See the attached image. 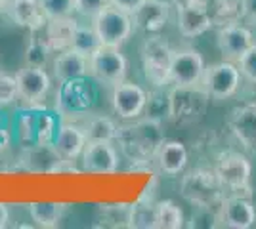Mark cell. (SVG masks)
Masks as SVG:
<instances>
[{
	"label": "cell",
	"instance_id": "cell-34",
	"mask_svg": "<svg viewBox=\"0 0 256 229\" xmlns=\"http://www.w3.org/2000/svg\"><path fill=\"white\" fill-rule=\"evenodd\" d=\"M100 222L106 228H128L130 205H104L100 208Z\"/></svg>",
	"mask_w": 256,
	"mask_h": 229
},
{
	"label": "cell",
	"instance_id": "cell-20",
	"mask_svg": "<svg viewBox=\"0 0 256 229\" xmlns=\"http://www.w3.org/2000/svg\"><path fill=\"white\" fill-rule=\"evenodd\" d=\"M88 75V55L78 54L76 50L69 48L64 52H58L52 59V78L62 82L84 78Z\"/></svg>",
	"mask_w": 256,
	"mask_h": 229
},
{
	"label": "cell",
	"instance_id": "cell-31",
	"mask_svg": "<svg viewBox=\"0 0 256 229\" xmlns=\"http://www.w3.org/2000/svg\"><path fill=\"white\" fill-rule=\"evenodd\" d=\"M157 229H182L186 228V214L174 201L164 199L155 203Z\"/></svg>",
	"mask_w": 256,
	"mask_h": 229
},
{
	"label": "cell",
	"instance_id": "cell-11",
	"mask_svg": "<svg viewBox=\"0 0 256 229\" xmlns=\"http://www.w3.org/2000/svg\"><path fill=\"white\" fill-rule=\"evenodd\" d=\"M18 90H20V101L25 107H40L44 99L48 98L52 90V75L42 67H22L18 73Z\"/></svg>",
	"mask_w": 256,
	"mask_h": 229
},
{
	"label": "cell",
	"instance_id": "cell-18",
	"mask_svg": "<svg viewBox=\"0 0 256 229\" xmlns=\"http://www.w3.org/2000/svg\"><path fill=\"white\" fill-rule=\"evenodd\" d=\"M86 143H88V138H86V132L80 126V122L62 119L58 134L52 142L56 151L60 153V157L69 163L80 161V155L84 151Z\"/></svg>",
	"mask_w": 256,
	"mask_h": 229
},
{
	"label": "cell",
	"instance_id": "cell-42",
	"mask_svg": "<svg viewBox=\"0 0 256 229\" xmlns=\"http://www.w3.org/2000/svg\"><path fill=\"white\" fill-rule=\"evenodd\" d=\"M10 220H12L10 207H8L6 203H2V201H0V229L8 228V226H10Z\"/></svg>",
	"mask_w": 256,
	"mask_h": 229
},
{
	"label": "cell",
	"instance_id": "cell-8",
	"mask_svg": "<svg viewBox=\"0 0 256 229\" xmlns=\"http://www.w3.org/2000/svg\"><path fill=\"white\" fill-rule=\"evenodd\" d=\"M243 82V75L235 61L222 59L218 63L206 65L201 78V88L208 94L210 99L224 101V99L234 98L239 92Z\"/></svg>",
	"mask_w": 256,
	"mask_h": 229
},
{
	"label": "cell",
	"instance_id": "cell-25",
	"mask_svg": "<svg viewBox=\"0 0 256 229\" xmlns=\"http://www.w3.org/2000/svg\"><path fill=\"white\" fill-rule=\"evenodd\" d=\"M27 212L36 228L54 229L58 228L67 212L65 203H56V201H34L27 205Z\"/></svg>",
	"mask_w": 256,
	"mask_h": 229
},
{
	"label": "cell",
	"instance_id": "cell-23",
	"mask_svg": "<svg viewBox=\"0 0 256 229\" xmlns=\"http://www.w3.org/2000/svg\"><path fill=\"white\" fill-rule=\"evenodd\" d=\"M188 161H190L188 147L178 140H164L155 155V164L159 166L160 172L168 178L184 174Z\"/></svg>",
	"mask_w": 256,
	"mask_h": 229
},
{
	"label": "cell",
	"instance_id": "cell-41",
	"mask_svg": "<svg viewBox=\"0 0 256 229\" xmlns=\"http://www.w3.org/2000/svg\"><path fill=\"white\" fill-rule=\"evenodd\" d=\"M241 11H243V19L256 25V0H241Z\"/></svg>",
	"mask_w": 256,
	"mask_h": 229
},
{
	"label": "cell",
	"instance_id": "cell-22",
	"mask_svg": "<svg viewBox=\"0 0 256 229\" xmlns=\"http://www.w3.org/2000/svg\"><path fill=\"white\" fill-rule=\"evenodd\" d=\"M170 19V6L146 0L138 10L132 13L134 31L144 34H159V31Z\"/></svg>",
	"mask_w": 256,
	"mask_h": 229
},
{
	"label": "cell",
	"instance_id": "cell-37",
	"mask_svg": "<svg viewBox=\"0 0 256 229\" xmlns=\"http://www.w3.org/2000/svg\"><path fill=\"white\" fill-rule=\"evenodd\" d=\"M109 4H111V0H75V11L76 15L92 21L98 13L104 8H107Z\"/></svg>",
	"mask_w": 256,
	"mask_h": 229
},
{
	"label": "cell",
	"instance_id": "cell-4",
	"mask_svg": "<svg viewBox=\"0 0 256 229\" xmlns=\"http://www.w3.org/2000/svg\"><path fill=\"white\" fill-rule=\"evenodd\" d=\"M174 48L160 34H148L142 42L140 57L144 76L151 86H170V63Z\"/></svg>",
	"mask_w": 256,
	"mask_h": 229
},
{
	"label": "cell",
	"instance_id": "cell-10",
	"mask_svg": "<svg viewBox=\"0 0 256 229\" xmlns=\"http://www.w3.org/2000/svg\"><path fill=\"white\" fill-rule=\"evenodd\" d=\"M148 103V90L132 82V80H122L111 88V107L118 120L128 122L144 117Z\"/></svg>",
	"mask_w": 256,
	"mask_h": 229
},
{
	"label": "cell",
	"instance_id": "cell-36",
	"mask_svg": "<svg viewBox=\"0 0 256 229\" xmlns=\"http://www.w3.org/2000/svg\"><path fill=\"white\" fill-rule=\"evenodd\" d=\"M44 15L48 19H62L75 15V0H40Z\"/></svg>",
	"mask_w": 256,
	"mask_h": 229
},
{
	"label": "cell",
	"instance_id": "cell-16",
	"mask_svg": "<svg viewBox=\"0 0 256 229\" xmlns=\"http://www.w3.org/2000/svg\"><path fill=\"white\" fill-rule=\"evenodd\" d=\"M16 163L20 170L56 174V172H62L65 161L60 157V153L56 151L52 143H36L31 147H23Z\"/></svg>",
	"mask_w": 256,
	"mask_h": 229
},
{
	"label": "cell",
	"instance_id": "cell-30",
	"mask_svg": "<svg viewBox=\"0 0 256 229\" xmlns=\"http://www.w3.org/2000/svg\"><path fill=\"white\" fill-rule=\"evenodd\" d=\"M52 54L54 52L46 42L42 31H31V38H29V44L25 48V65L46 69Z\"/></svg>",
	"mask_w": 256,
	"mask_h": 229
},
{
	"label": "cell",
	"instance_id": "cell-2",
	"mask_svg": "<svg viewBox=\"0 0 256 229\" xmlns=\"http://www.w3.org/2000/svg\"><path fill=\"white\" fill-rule=\"evenodd\" d=\"M98 101V82L92 76L62 82L56 94V113L64 120H80Z\"/></svg>",
	"mask_w": 256,
	"mask_h": 229
},
{
	"label": "cell",
	"instance_id": "cell-21",
	"mask_svg": "<svg viewBox=\"0 0 256 229\" xmlns=\"http://www.w3.org/2000/svg\"><path fill=\"white\" fill-rule=\"evenodd\" d=\"M6 13L18 27L29 31H42L48 23L40 0H10L6 6Z\"/></svg>",
	"mask_w": 256,
	"mask_h": 229
},
{
	"label": "cell",
	"instance_id": "cell-7",
	"mask_svg": "<svg viewBox=\"0 0 256 229\" xmlns=\"http://www.w3.org/2000/svg\"><path fill=\"white\" fill-rule=\"evenodd\" d=\"M128 61L120 48L100 46L96 52L88 55V75L96 80L98 84L115 86L118 82L126 80Z\"/></svg>",
	"mask_w": 256,
	"mask_h": 229
},
{
	"label": "cell",
	"instance_id": "cell-35",
	"mask_svg": "<svg viewBox=\"0 0 256 229\" xmlns=\"http://www.w3.org/2000/svg\"><path fill=\"white\" fill-rule=\"evenodd\" d=\"M18 101H20L18 78H16V75L0 69V109H6Z\"/></svg>",
	"mask_w": 256,
	"mask_h": 229
},
{
	"label": "cell",
	"instance_id": "cell-26",
	"mask_svg": "<svg viewBox=\"0 0 256 229\" xmlns=\"http://www.w3.org/2000/svg\"><path fill=\"white\" fill-rule=\"evenodd\" d=\"M80 126L84 128L88 142H115L118 124L115 119L107 115H92L88 113L80 119Z\"/></svg>",
	"mask_w": 256,
	"mask_h": 229
},
{
	"label": "cell",
	"instance_id": "cell-1",
	"mask_svg": "<svg viewBox=\"0 0 256 229\" xmlns=\"http://www.w3.org/2000/svg\"><path fill=\"white\" fill-rule=\"evenodd\" d=\"M164 140L166 138L162 130V122L144 115L136 120L118 124L115 145L118 147L120 157L136 168L155 161V155Z\"/></svg>",
	"mask_w": 256,
	"mask_h": 229
},
{
	"label": "cell",
	"instance_id": "cell-3",
	"mask_svg": "<svg viewBox=\"0 0 256 229\" xmlns=\"http://www.w3.org/2000/svg\"><path fill=\"white\" fill-rule=\"evenodd\" d=\"M180 195L195 208H218L226 197L214 168H193L184 172L180 182Z\"/></svg>",
	"mask_w": 256,
	"mask_h": 229
},
{
	"label": "cell",
	"instance_id": "cell-9",
	"mask_svg": "<svg viewBox=\"0 0 256 229\" xmlns=\"http://www.w3.org/2000/svg\"><path fill=\"white\" fill-rule=\"evenodd\" d=\"M92 25L100 36V42L111 48H122L134 33L132 15L111 4L92 19Z\"/></svg>",
	"mask_w": 256,
	"mask_h": 229
},
{
	"label": "cell",
	"instance_id": "cell-28",
	"mask_svg": "<svg viewBox=\"0 0 256 229\" xmlns=\"http://www.w3.org/2000/svg\"><path fill=\"white\" fill-rule=\"evenodd\" d=\"M212 17L214 25H230L243 19L241 0H201Z\"/></svg>",
	"mask_w": 256,
	"mask_h": 229
},
{
	"label": "cell",
	"instance_id": "cell-39",
	"mask_svg": "<svg viewBox=\"0 0 256 229\" xmlns=\"http://www.w3.org/2000/svg\"><path fill=\"white\" fill-rule=\"evenodd\" d=\"M14 143H16V138H14V130H12V122L4 119L0 113V159L10 151Z\"/></svg>",
	"mask_w": 256,
	"mask_h": 229
},
{
	"label": "cell",
	"instance_id": "cell-6",
	"mask_svg": "<svg viewBox=\"0 0 256 229\" xmlns=\"http://www.w3.org/2000/svg\"><path fill=\"white\" fill-rule=\"evenodd\" d=\"M214 172L224 186L226 195H243V191L248 193L252 166L245 155L237 151L220 153L214 164Z\"/></svg>",
	"mask_w": 256,
	"mask_h": 229
},
{
	"label": "cell",
	"instance_id": "cell-19",
	"mask_svg": "<svg viewBox=\"0 0 256 229\" xmlns=\"http://www.w3.org/2000/svg\"><path fill=\"white\" fill-rule=\"evenodd\" d=\"M228 128L245 151L256 153V103H246L232 109Z\"/></svg>",
	"mask_w": 256,
	"mask_h": 229
},
{
	"label": "cell",
	"instance_id": "cell-13",
	"mask_svg": "<svg viewBox=\"0 0 256 229\" xmlns=\"http://www.w3.org/2000/svg\"><path fill=\"white\" fill-rule=\"evenodd\" d=\"M120 153L115 142H88L80 155V170L88 174L111 176L120 168Z\"/></svg>",
	"mask_w": 256,
	"mask_h": 229
},
{
	"label": "cell",
	"instance_id": "cell-15",
	"mask_svg": "<svg viewBox=\"0 0 256 229\" xmlns=\"http://www.w3.org/2000/svg\"><path fill=\"white\" fill-rule=\"evenodd\" d=\"M218 222L230 229H250L256 224V208L248 195H226L216 208Z\"/></svg>",
	"mask_w": 256,
	"mask_h": 229
},
{
	"label": "cell",
	"instance_id": "cell-12",
	"mask_svg": "<svg viewBox=\"0 0 256 229\" xmlns=\"http://www.w3.org/2000/svg\"><path fill=\"white\" fill-rule=\"evenodd\" d=\"M206 69L203 54L197 48L174 50L170 63V86H197Z\"/></svg>",
	"mask_w": 256,
	"mask_h": 229
},
{
	"label": "cell",
	"instance_id": "cell-32",
	"mask_svg": "<svg viewBox=\"0 0 256 229\" xmlns=\"http://www.w3.org/2000/svg\"><path fill=\"white\" fill-rule=\"evenodd\" d=\"M157 201H146L142 199L136 205H130V222L128 228L136 229H157V212H155Z\"/></svg>",
	"mask_w": 256,
	"mask_h": 229
},
{
	"label": "cell",
	"instance_id": "cell-17",
	"mask_svg": "<svg viewBox=\"0 0 256 229\" xmlns=\"http://www.w3.org/2000/svg\"><path fill=\"white\" fill-rule=\"evenodd\" d=\"M218 50L224 59L228 61H239L243 55L246 54V50L256 42L252 31L245 27L241 21L230 23V25H222L218 31Z\"/></svg>",
	"mask_w": 256,
	"mask_h": 229
},
{
	"label": "cell",
	"instance_id": "cell-24",
	"mask_svg": "<svg viewBox=\"0 0 256 229\" xmlns=\"http://www.w3.org/2000/svg\"><path fill=\"white\" fill-rule=\"evenodd\" d=\"M76 25H78V19H76L75 15H71V17H62V19H48L46 27L42 29V34L54 54L71 48L73 36H75V31H76Z\"/></svg>",
	"mask_w": 256,
	"mask_h": 229
},
{
	"label": "cell",
	"instance_id": "cell-5",
	"mask_svg": "<svg viewBox=\"0 0 256 229\" xmlns=\"http://www.w3.org/2000/svg\"><path fill=\"white\" fill-rule=\"evenodd\" d=\"M170 119L176 124L199 122L208 107V94L197 86H170Z\"/></svg>",
	"mask_w": 256,
	"mask_h": 229
},
{
	"label": "cell",
	"instance_id": "cell-40",
	"mask_svg": "<svg viewBox=\"0 0 256 229\" xmlns=\"http://www.w3.org/2000/svg\"><path fill=\"white\" fill-rule=\"evenodd\" d=\"M144 2H146V0H111V6H115L118 10L126 11V13L132 15Z\"/></svg>",
	"mask_w": 256,
	"mask_h": 229
},
{
	"label": "cell",
	"instance_id": "cell-43",
	"mask_svg": "<svg viewBox=\"0 0 256 229\" xmlns=\"http://www.w3.org/2000/svg\"><path fill=\"white\" fill-rule=\"evenodd\" d=\"M151 2H159V4H166V6H176V4H178V2H180V0H151Z\"/></svg>",
	"mask_w": 256,
	"mask_h": 229
},
{
	"label": "cell",
	"instance_id": "cell-38",
	"mask_svg": "<svg viewBox=\"0 0 256 229\" xmlns=\"http://www.w3.org/2000/svg\"><path fill=\"white\" fill-rule=\"evenodd\" d=\"M237 67L245 80L256 84V42L246 50V54L237 61Z\"/></svg>",
	"mask_w": 256,
	"mask_h": 229
},
{
	"label": "cell",
	"instance_id": "cell-33",
	"mask_svg": "<svg viewBox=\"0 0 256 229\" xmlns=\"http://www.w3.org/2000/svg\"><path fill=\"white\" fill-rule=\"evenodd\" d=\"M100 46H102V42H100V36H98L94 25H92V23H80L78 21L71 48L76 50L78 54L90 55L92 52H96Z\"/></svg>",
	"mask_w": 256,
	"mask_h": 229
},
{
	"label": "cell",
	"instance_id": "cell-14",
	"mask_svg": "<svg viewBox=\"0 0 256 229\" xmlns=\"http://www.w3.org/2000/svg\"><path fill=\"white\" fill-rule=\"evenodd\" d=\"M176 27L186 38H197L210 31L214 21L201 0H180L176 4Z\"/></svg>",
	"mask_w": 256,
	"mask_h": 229
},
{
	"label": "cell",
	"instance_id": "cell-29",
	"mask_svg": "<svg viewBox=\"0 0 256 229\" xmlns=\"http://www.w3.org/2000/svg\"><path fill=\"white\" fill-rule=\"evenodd\" d=\"M166 88L168 86H151V90L148 92L146 111H144L146 117H151L160 122L170 119V92Z\"/></svg>",
	"mask_w": 256,
	"mask_h": 229
},
{
	"label": "cell",
	"instance_id": "cell-27",
	"mask_svg": "<svg viewBox=\"0 0 256 229\" xmlns=\"http://www.w3.org/2000/svg\"><path fill=\"white\" fill-rule=\"evenodd\" d=\"M32 115H34V140L36 143H52L62 117L56 111L44 109V105L40 107H32Z\"/></svg>",
	"mask_w": 256,
	"mask_h": 229
}]
</instances>
